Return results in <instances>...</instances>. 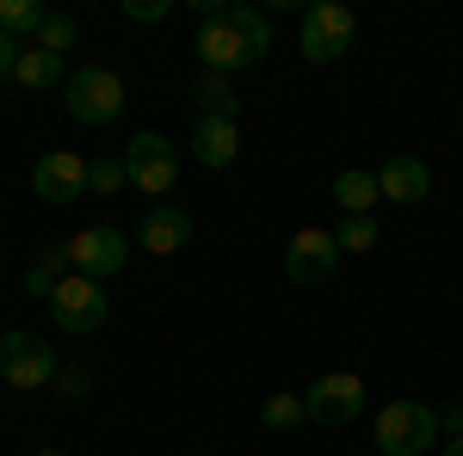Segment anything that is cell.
<instances>
[{"mask_svg":"<svg viewBox=\"0 0 463 456\" xmlns=\"http://www.w3.org/2000/svg\"><path fill=\"white\" fill-rule=\"evenodd\" d=\"M198 13H204L198 56H204L211 74H241L253 62H266V50H272L266 13H253V6H216V0H198Z\"/></svg>","mask_w":463,"mask_h":456,"instance_id":"obj_1","label":"cell"},{"mask_svg":"<svg viewBox=\"0 0 463 456\" xmlns=\"http://www.w3.org/2000/svg\"><path fill=\"white\" fill-rule=\"evenodd\" d=\"M377 456H420L439 444V414L427 401H390L377 407Z\"/></svg>","mask_w":463,"mask_h":456,"instance_id":"obj_2","label":"cell"},{"mask_svg":"<svg viewBox=\"0 0 463 456\" xmlns=\"http://www.w3.org/2000/svg\"><path fill=\"white\" fill-rule=\"evenodd\" d=\"M124 167H130V185H137L143 198H161V204H167V191L179 185V154L167 148V136H155V130H137V136H130Z\"/></svg>","mask_w":463,"mask_h":456,"instance_id":"obj_3","label":"cell"},{"mask_svg":"<svg viewBox=\"0 0 463 456\" xmlns=\"http://www.w3.org/2000/svg\"><path fill=\"white\" fill-rule=\"evenodd\" d=\"M353 43H358V13L353 6L321 0V6L303 13V56H309V62H340Z\"/></svg>","mask_w":463,"mask_h":456,"instance_id":"obj_4","label":"cell"},{"mask_svg":"<svg viewBox=\"0 0 463 456\" xmlns=\"http://www.w3.org/2000/svg\"><path fill=\"white\" fill-rule=\"evenodd\" d=\"M124 111V80L111 69H74L69 74V117H80V124H111Z\"/></svg>","mask_w":463,"mask_h":456,"instance_id":"obj_5","label":"cell"},{"mask_svg":"<svg viewBox=\"0 0 463 456\" xmlns=\"http://www.w3.org/2000/svg\"><path fill=\"white\" fill-rule=\"evenodd\" d=\"M50 315H56L62 333H99L106 327V290L93 278H80V272H69L50 296Z\"/></svg>","mask_w":463,"mask_h":456,"instance_id":"obj_6","label":"cell"},{"mask_svg":"<svg viewBox=\"0 0 463 456\" xmlns=\"http://www.w3.org/2000/svg\"><path fill=\"white\" fill-rule=\"evenodd\" d=\"M0 377L13 388H43L56 383V351L37 333H0Z\"/></svg>","mask_w":463,"mask_h":456,"instance_id":"obj_7","label":"cell"},{"mask_svg":"<svg viewBox=\"0 0 463 456\" xmlns=\"http://www.w3.org/2000/svg\"><path fill=\"white\" fill-rule=\"evenodd\" d=\"M124 259H130V241L111 228V222H93V228H80L69 241V265L80 278H111V272H124Z\"/></svg>","mask_w":463,"mask_h":456,"instance_id":"obj_8","label":"cell"},{"mask_svg":"<svg viewBox=\"0 0 463 456\" xmlns=\"http://www.w3.org/2000/svg\"><path fill=\"white\" fill-rule=\"evenodd\" d=\"M334 265H340V241H334V228H297L285 247V278L290 284H321L334 278Z\"/></svg>","mask_w":463,"mask_h":456,"instance_id":"obj_9","label":"cell"},{"mask_svg":"<svg viewBox=\"0 0 463 456\" xmlns=\"http://www.w3.org/2000/svg\"><path fill=\"white\" fill-rule=\"evenodd\" d=\"M303 407H309L316 425H353L358 414H364V383H358L353 370H334V377H321V383L303 395Z\"/></svg>","mask_w":463,"mask_h":456,"instance_id":"obj_10","label":"cell"},{"mask_svg":"<svg viewBox=\"0 0 463 456\" xmlns=\"http://www.w3.org/2000/svg\"><path fill=\"white\" fill-rule=\"evenodd\" d=\"M32 191L43 198V204H74V198L87 191V154H74V148H50V154H37Z\"/></svg>","mask_w":463,"mask_h":456,"instance_id":"obj_11","label":"cell"},{"mask_svg":"<svg viewBox=\"0 0 463 456\" xmlns=\"http://www.w3.org/2000/svg\"><path fill=\"white\" fill-rule=\"evenodd\" d=\"M377 191L390 198V204H420L432 191V173H427V161H414V154H390L383 167H377Z\"/></svg>","mask_w":463,"mask_h":456,"instance_id":"obj_12","label":"cell"},{"mask_svg":"<svg viewBox=\"0 0 463 456\" xmlns=\"http://www.w3.org/2000/svg\"><path fill=\"white\" fill-rule=\"evenodd\" d=\"M137 241H143L148 253H161V259H167V253H179V247L192 241V216L179 210V204H148Z\"/></svg>","mask_w":463,"mask_h":456,"instance_id":"obj_13","label":"cell"},{"mask_svg":"<svg viewBox=\"0 0 463 456\" xmlns=\"http://www.w3.org/2000/svg\"><path fill=\"white\" fill-rule=\"evenodd\" d=\"M192 154H198L204 167H235V154H241V130H235V117H198V130H192Z\"/></svg>","mask_w":463,"mask_h":456,"instance_id":"obj_14","label":"cell"},{"mask_svg":"<svg viewBox=\"0 0 463 456\" xmlns=\"http://www.w3.org/2000/svg\"><path fill=\"white\" fill-rule=\"evenodd\" d=\"M69 272H74V265H69V241H50L32 259V272H25V296H43V302H50V296H56V284L69 278Z\"/></svg>","mask_w":463,"mask_h":456,"instance_id":"obj_15","label":"cell"},{"mask_svg":"<svg viewBox=\"0 0 463 456\" xmlns=\"http://www.w3.org/2000/svg\"><path fill=\"white\" fill-rule=\"evenodd\" d=\"M13 87H32V93H50V87H62V56H50V50H19V62H13Z\"/></svg>","mask_w":463,"mask_h":456,"instance_id":"obj_16","label":"cell"},{"mask_svg":"<svg viewBox=\"0 0 463 456\" xmlns=\"http://www.w3.org/2000/svg\"><path fill=\"white\" fill-rule=\"evenodd\" d=\"M334 204L346 216H371V204H383V191H377V173H364V167H346V173L334 179Z\"/></svg>","mask_w":463,"mask_h":456,"instance_id":"obj_17","label":"cell"},{"mask_svg":"<svg viewBox=\"0 0 463 456\" xmlns=\"http://www.w3.org/2000/svg\"><path fill=\"white\" fill-rule=\"evenodd\" d=\"M192 99H198V106H204V117H235V111H241V93H235V87H229V74H198V87H192Z\"/></svg>","mask_w":463,"mask_h":456,"instance_id":"obj_18","label":"cell"},{"mask_svg":"<svg viewBox=\"0 0 463 456\" xmlns=\"http://www.w3.org/2000/svg\"><path fill=\"white\" fill-rule=\"evenodd\" d=\"M124 185H130L124 154H93V161H87V191H93V198H118Z\"/></svg>","mask_w":463,"mask_h":456,"instance_id":"obj_19","label":"cell"},{"mask_svg":"<svg viewBox=\"0 0 463 456\" xmlns=\"http://www.w3.org/2000/svg\"><path fill=\"white\" fill-rule=\"evenodd\" d=\"M43 19H50V6L43 0H0V32L6 37H25V32H43Z\"/></svg>","mask_w":463,"mask_h":456,"instance_id":"obj_20","label":"cell"},{"mask_svg":"<svg viewBox=\"0 0 463 456\" xmlns=\"http://www.w3.org/2000/svg\"><path fill=\"white\" fill-rule=\"evenodd\" d=\"M260 420L272 425V432H297V425L309 420V407H303V395H266Z\"/></svg>","mask_w":463,"mask_h":456,"instance_id":"obj_21","label":"cell"},{"mask_svg":"<svg viewBox=\"0 0 463 456\" xmlns=\"http://www.w3.org/2000/svg\"><path fill=\"white\" fill-rule=\"evenodd\" d=\"M74 37H80V25H74L69 13H50V19H43V32H37V50L62 56V50H74Z\"/></svg>","mask_w":463,"mask_h":456,"instance_id":"obj_22","label":"cell"},{"mask_svg":"<svg viewBox=\"0 0 463 456\" xmlns=\"http://www.w3.org/2000/svg\"><path fill=\"white\" fill-rule=\"evenodd\" d=\"M334 241H340V253H371V247H377V222H371V216H346V222L334 228Z\"/></svg>","mask_w":463,"mask_h":456,"instance_id":"obj_23","label":"cell"},{"mask_svg":"<svg viewBox=\"0 0 463 456\" xmlns=\"http://www.w3.org/2000/svg\"><path fill=\"white\" fill-rule=\"evenodd\" d=\"M56 395H62V401H87V370H56Z\"/></svg>","mask_w":463,"mask_h":456,"instance_id":"obj_24","label":"cell"},{"mask_svg":"<svg viewBox=\"0 0 463 456\" xmlns=\"http://www.w3.org/2000/svg\"><path fill=\"white\" fill-rule=\"evenodd\" d=\"M13 62H19V37L0 32V80H13Z\"/></svg>","mask_w":463,"mask_h":456,"instance_id":"obj_25","label":"cell"},{"mask_svg":"<svg viewBox=\"0 0 463 456\" xmlns=\"http://www.w3.org/2000/svg\"><path fill=\"white\" fill-rule=\"evenodd\" d=\"M124 13H130V19H161V13H167V0H130Z\"/></svg>","mask_w":463,"mask_h":456,"instance_id":"obj_26","label":"cell"},{"mask_svg":"<svg viewBox=\"0 0 463 456\" xmlns=\"http://www.w3.org/2000/svg\"><path fill=\"white\" fill-rule=\"evenodd\" d=\"M439 432H451V438H463V407H445V414H439Z\"/></svg>","mask_w":463,"mask_h":456,"instance_id":"obj_27","label":"cell"},{"mask_svg":"<svg viewBox=\"0 0 463 456\" xmlns=\"http://www.w3.org/2000/svg\"><path fill=\"white\" fill-rule=\"evenodd\" d=\"M445 456H463V438H451V444H445Z\"/></svg>","mask_w":463,"mask_h":456,"instance_id":"obj_28","label":"cell"},{"mask_svg":"<svg viewBox=\"0 0 463 456\" xmlns=\"http://www.w3.org/2000/svg\"><path fill=\"white\" fill-rule=\"evenodd\" d=\"M37 456H62V451H37Z\"/></svg>","mask_w":463,"mask_h":456,"instance_id":"obj_29","label":"cell"},{"mask_svg":"<svg viewBox=\"0 0 463 456\" xmlns=\"http://www.w3.org/2000/svg\"><path fill=\"white\" fill-rule=\"evenodd\" d=\"M371 456H377V451H371Z\"/></svg>","mask_w":463,"mask_h":456,"instance_id":"obj_30","label":"cell"}]
</instances>
